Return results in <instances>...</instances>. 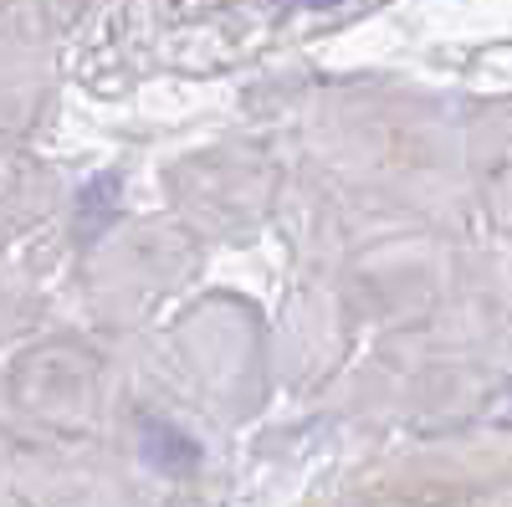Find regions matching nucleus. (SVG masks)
Segmentation results:
<instances>
[{
    "instance_id": "nucleus-1",
    "label": "nucleus",
    "mask_w": 512,
    "mask_h": 507,
    "mask_svg": "<svg viewBox=\"0 0 512 507\" xmlns=\"http://www.w3.org/2000/svg\"><path fill=\"white\" fill-rule=\"evenodd\" d=\"M144 456L154 461L159 472H190L195 461H200V446H195L185 431H175V426H159V420H149V426H144Z\"/></svg>"
},
{
    "instance_id": "nucleus-2",
    "label": "nucleus",
    "mask_w": 512,
    "mask_h": 507,
    "mask_svg": "<svg viewBox=\"0 0 512 507\" xmlns=\"http://www.w3.org/2000/svg\"><path fill=\"white\" fill-rule=\"evenodd\" d=\"M287 6H338V0H287Z\"/></svg>"
}]
</instances>
